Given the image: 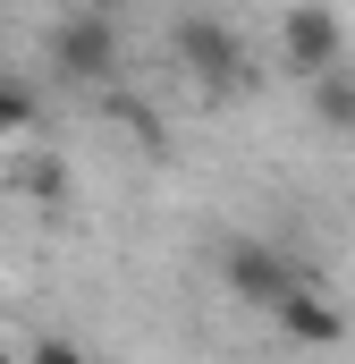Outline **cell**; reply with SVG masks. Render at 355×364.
I'll use <instances>...</instances> for the list:
<instances>
[{"label": "cell", "mask_w": 355, "mask_h": 364, "mask_svg": "<svg viewBox=\"0 0 355 364\" xmlns=\"http://www.w3.org/2000/svg\"><path fill=\"white\" fill-rule=\"evenodd\" d=\"M279 60H288L296 85L322 77L330 60H347V26H339V9H330V0H296V9L279 17Z\"/></svg>", "instance_id": "4"}, {"label": "cell", "mask_w": 355, "mask_h": 364, "mask_svg": "<svg viewBox=\"0 0 355 364\" xmlns=\"http://www.w3.org/2000/svg\"><path fill=\"white\" fill-rule=\"evenodd\" d=\"M220 279H229L237 305L271 314L288 288H305V263H296L288 246H271V237H229V246H220Z\"/></svg>", "instance_id": "3"}, {"label": "cell", "mask_w": 355, "mask_h": 364, "mask_svg": "<svg viewBox=\"0 0 355 364\" xmlns=\"http://www.w3.org/2000/svg\"><path fill=\"white\" fill-rule=\"evenodd\" d=\"M34 127H43V93L26 77H0V144H26Z\"/></svg>", "instance_id": "7"}, {"label": "cell", "mask_w": 355, "mask_h": 364, "mask_svg": "<svg viewBox=\"0 0 355 364\" xmlns=\"http://www.w3.org/2000/svg\"><path fill=\"white\" fill-rule=\"evenodd\" d=\"M305 110H313L322 136H355V68L347 60H330L322 77H305Z\"/></svg>", "instance_id": "6"}, {"label": "cell", "mask_w": 355, "mask_h": 364, "mask_svg": "<svg viewBox=\"0 0 355 364\" xmlns=\"http://www.w3.org/2000/svg\"><path fill=\"white\" fill-rule=\"evenodd\" d=\"M170 60L195 77V85L212 93V102H237V93H254V60H246V34L229 26V17H212V9H186L170 26Z\"/></svg>", "instance_id": "1"}, {"label": "cell", "mask_w": 355, "mask_h": 364, "mask_svg": "<svg viewBox=\"0 0 355 364\" xmlns=\"http://www.w3.org/2000/svg\"><path fill=\"white\" fill-rule=\"evenodd\" d=\"M119 60H127V34H119V17L110 9H68L60 26H51V68L68 77V85H110L119 77Z\"/></svg>", "instance_id": "2"}, {"label": "cell", "mask_w": 355, "mask_h": 364, "mask_svg": "<svg viewBox=\"0 0 355 364\" xmlns=\"http://www.w3.org/2000/svg\"><path fill=\"white\" fill-rule=\"evenodd\" d=\"M17 186H26V195H43V203H51V195H68V170H60V161H51V153H43V161H17Z\"/></svg>", "instance_id": "8"}, {"label": "cell", "mask_w": 355, "mask_h": 364, "mask_svg": "<svg viewBox=\"0 0 355 364\" xmlns=\"http://www.w3.org/2000/svg\"><path fill=\"white\" fill-rule=\"evenodd\" d=\"M271 322H279L288 339H305V348H339V339H347V314H339L313 279H305V288H288V296L271 305Z\"/></svg>", "instance_id": "5"}]
</instances>
